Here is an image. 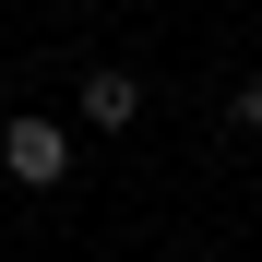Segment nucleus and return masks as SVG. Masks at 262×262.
Listing matches in <instances>:
<instances>
[{"instance_id":"obj_1","label":"nucleus","mask_w":262,"mask_h":262,"mask_svg":"<svg viewBox=\"0 0 262 262\" xmlns=\"http://www.w3.org/2000/svg\"><path fill=\"white\" fill-rule=\"evenodd\" d=\"M0 167H12L24 191H60V167H72V131H60V119H12V131H0Z\"/></svg>"},{"instance_id":"obj_2","label":"nucleus","mask_w":262,"mask_h":262,"mask_svg":"<svg viewBox=\"0 0 262 262\" xmlns=\"http://www.w3.org/2000/svg\"><path fill=\"white\" fill-rule=\"evenodd\" d=\"M83 119H96V131H131V119H143V83H131V72H83Z\"/></svg>"},{"instance_id":"obj_3","label":"nucleus","mask_w":262,"mask_h":262,"mask_svg":"<svg viewBox=\"0 0 262 262\" xmlns=\"http://www.w3.org/2000/svg\"><path fill=\"white\" fill-rule=\"evenodd\" d=\"M238 131H250V143H262V83H238Z\"/></svg>"}]
</instances>
